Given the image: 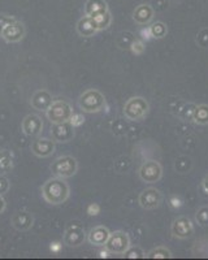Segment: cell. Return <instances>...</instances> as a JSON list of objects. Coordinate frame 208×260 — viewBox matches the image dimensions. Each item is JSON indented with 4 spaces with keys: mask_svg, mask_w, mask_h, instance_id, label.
<instances>
[{
    "mask_svg": "<svg viewBox=\"0 0 208 260\" xmlns=\"http://www.w3.org/2000/svg\"><path fill=\"white\" fill-rule=\"evenodd\" d=\"M151 37H155V38H161L166 34V26L163 24V22H156L152 26H150L149 29Z\"/></svg>",
    "mask_w": 208,
    "mask_h": 260,
    "instance_id": "cell-19",
    "label": "cell"
},
{
    "mask_svg": "<svg viewBox=\"0 0 208 260\" xmlns=\"http://www.w3.org/2000/svg\"><path fill=\"white\" fill-rule=\"evenodd\" d=\"M106 250L112 254H125L130 247V241H129L128 234L124 232H115L110 236L107 243H106Z\"/></svg>",
    "mask_w": 208,
    "mask_h": 260,
    "instance_id": "cell-4",
    "label": "cell"
},
{
    "mask_svg": "<svg viewBox=\"0 0 208 260\" xmlns=\"http://www.w3.org/2000/svg\"><path fill=\"white\" fill-rule=\"evenodd\" d=\"M51 171L54 172V175L57 177H71L77 172V161L73 157H60L52 164Z\"/></svg>",
    "mask_w": 208,
    "mask_h": 260,
    "instance_id": "cell-7",
    "label": "cell"
},
{
    "mask_svg": "<svg viewBox=\"0 0 208 260\" xmlns=\"http://www.w3.org/2000/svg\"><path fill=\"white\" fill-rule=\"evenodd\" d=\"M22 126H24V132L27 136H36L41 132L42 122L37 116H27Z\"/></svg>",
    "mask_w": 208,
    "mask_h": 260,
    "instance_id": "cell-16",
    "label": "cell"
},
{
    "mask_svg": "<svg viewBox=\"0 0 208 260\" xmlns=\"http://www.w3.org/2000/svg\"><path fill=\"white\" fill-rule=\"evenodd\" d=\"M193 120L199 125L208 124V106L207 104H200L194 110Z\"/></svg>",
    "mask_w": 208,
    "mask_h": 260,
    "instance_id": "cell-17",
    "label": "cell"
},
{
    "mask_svg": "<svg viewBox=\"0 0 208 260\" xmlns=\"http://www.w3.org/2000/svg\"><path fill=\"white\" fill-rule=\"evenodd\" d=\"M202 186H203V190H204V191L207 192V194H208V175L205 176V177H204V180H203V182H202Z\"/></svg>",
    "mask_w": 208,
    "mask_h": 260,
    "instance_id": "cell-22",
    "label": "cell"
},
{
    "mask_svg": "<svg viewBox=\"0 0 208 260\" xmlns=\"http://www.w3.org/2000/svg\"><path fill=\"white\" fill-rule=\"evenodd\" d=\"M154 9L150 4H141L134 9L133 18L138 25H147L154 18Z\"/></svg>",
    "mask_w": 208,
    "mask_h": 260,
    "instance_id": "cell-10",
    "label": "cell"
},
{
    "mask_svg": "<svg viewBox=\"0 0 208 260\" xmlns=\"http://www.w3.org/2000/svg\"><path fill=\"white\" fill-rule=\"evenodd\" d=\"M48 118H50L51 121L55 122V124H64L68 120H71L73 113H72L71 107L65 103V102H52L48 108L47 112Z\"/></svg>",
    "mask_w": 208,
    "mask_h": 260,
    "instance_id": "cell-3",
    "label": "cell"
},
{
    "mask_svg": "<svg viewBox=\"0 0 208 260\" xmlns=\"http://www.w3.org/2000/svg\"><path fill=\"white\" fill-rule=\"evenodd\" d=\"M4 206H6V203H4V201L2 198H0V212L4 210Z\"/></svg>",
    "mask_w": 208,
    "mask_h": 260,
    "instance_id": "cell-23",
    "label": "cell"
},
{
    "mask_svg": "<svg viewBox=\"0 0 208 260\" xmlns=\"http://www.w3.org/2000/svg\"><path fill=\"white\" fill-rule=\"evenodd\" d=\"M106 104L103 95L96 90H90L80 98V106L86 112H98Z\"/></svg>",
    "mask_w": 208,
    "mask_h": 260,
    "instance_id": "cell-5",
    "label": "cell"
},
{
    "mask_svg": "<svg viewBox=\"0 0 208 260\" xmlns=\"http://www.w3.org/2000/svg\"><path fill=\"white\" fill-rule=\"evenodd\" d=\"M195 220L200 226H207L208 225V207H202L196 211Z\"/></svg>",
    "mask_w": 208,
    "mask_h": 260,
    "instance_id": "cell-20",
    "label": "cell"
},
{
    "mask_svg": "<svg viewBox=\"0 0 208 260\" xmlns=\"http://www.w3.org/2000/svg\"><path fill=\"white\" fill-rule=\"evenodd\" d=\"M149 103L146 99L141 96L131 98L128 103L125 104L124 113L129 120H142L149 112Z\"/></svg>",
    "mask_w": 208,
    "mask_h": 260,
    "instance_id": "cell-2",
    "label": "cell"
},
{
    "mask_svg": "<svg viewBox=\"0 0 208 260\" xmlns=\"http://www.w3.org/2000/svg\"><path fill=\"white\" fill-rule=\"evenodd\" d=\"M147 257L149 259H166V257H172V252L166 247H156L147 254Z\"/></svg>",
    "mask_w": 208,
    "mask_h": 260,
    "instance_id": "cell-18",
    "label": "cell"
},
{
    "mask_svg": "<svg viewBox=\"0 0 208 260\" xmlns=\"http://www.w3.org/2000/svg\"><path fill=\"white\" fill-rule=\"evenodd\" d=\"M161 176H163V168L156 160H149V161L143 162L140 168V178L143 182H158Z\"/></svg>",
    "mask_w": 208,
    "mask_h": 260,
    "instance_id": "cell-6",
    "label": "cell"
},
{
    "mask_svg": "<svg viewBox=\"0 0 208 260\" xmlns=\"http://www.w3.org/2000/svg\"><path fill=\"white\" fill-rule=\"evenodd\" d=\"M108 12L107 3L104 0H89L86 3L85 13L90 17H96V16L104 15Z\"/></svg>",
    "mask_w": 208,
    "mask_h": 260,
    "instance_id": "cell-13",
    "label": "cell"
},
{
    "mask_svg": "<svg viewBox=\"0 0 208 260\" xmlns=\"http://www.w3.org/2000/svg\"><path fill=\"white\" fill-rule=\"evenodd\" d=\"M161 201H163V195H161L159 190L154 189V187L146 189L140 195V204L145 210H155V208H158L160 206Z\"/></svg>",
    "mask_w": 208,
    "mask_h": 260,
    "instance_id": "cell-9",
    "label": "cell"
},
{
    "mask_svg": "<svg viewBox=\"0 0 208 260\" xmlns=\"http://www.w3.org/2000/svg\"><path fill=\"white\" fill-rule=\"evenodd\" d=\"M2 36L7 39V41L16 42L18 39L22 38L24 36V31H22V25L17 24V22H7L6 25L2 29Z\"/></svg>",
    "mask_w": 208,
    "mask_h": 260,
    "instance_id": "cell-11",
    "label": "cell"
},
{
    "mask_svg": "<svg viewBox=\"0 0 208 260\" xmlns=\"http://www.w3.org/2000/svg\"><path fill=\"white\" fill-rule=\"evenodd\" d=\"M77 29L78 32L83 37H91L92 34H95V32L98 31L95 21H94L92 17H90V16H85V17L78 22Z\"/></svg>",
    "mask_w": 208,
    "mask_h": 260,
    "instance_id": "cell-14",
    "label": "cell"
},
{
    "mask_svg": "<svg viewBox=\"0 0 208 260\" xmlns=\"http://www.w3.org/2000/svg\"><path fill=\"white\" fill-rule=\"evenodd\" d=\"M42 192L48 203L60 204L69 197V186L62 178H52L45 183Z\"/></svg>",
    "mask_w": 208,
    "mask_h": 260,
    "instance_id": "cell-1",
    "label": "cell"
},
{
    "mask_svg": "<svg viewBox=\"0 0 208 260\" xmlns=\"http://www.w3.org/2000/svg\"><path fill=\"white\" fill-rule=\"evenodd\" d=\"M110 236L111 233L108 232L107 228L96 226L90 232L89 242L91 243V245H95V246H104L106 243H107Z\"/></svg>",
    "mask_w": 208,
    "mask_h": 260,
    "instance_id": "cell-12",
    "label": "cell"
},
{
    "mask_svg": "<svg viewBox=\"0 0 208 260\" xmlns=\"http://www.w3.org/2000/svg\"><path fill=\"white\" fill-rule=\"evenodd\" d=\"M125 254H126V256H128V257H142L143 255H145L140 247H135V250H134V248L129 247V250L125 252Z\"/></svg>",
    "mask_w": 208,
    "mask_h": 260,
    "instance_id": "cell-21",
    "label": "cell"
},
{
    "mask_svg": "<svg viewBox=\"0 0 208 260\" xmlns=\"http://www.w3.org/2000/svg\"><path fill=\"white\" fill-rule=\"evenodd\" d=\"M33 152L38 156H48L54 152V143L50 139H39L33 145Z\"/></svg>",
    "mask_w": 208,
    "mask_h": 260,
    "instance_id": "cell-15",
    "label": "cell"
},
{
    "mask_svg": "<svg viewBox=\"0 0 208 260\" xmlns=\"http://www.w3.org/2000/svg\"><path fill=\"white\" fill-rule=\"evenodd\" d=\"M172 234L176 238H180V240H186V238H190L194 234V225L191 222V220L189 217H185L181 216L179 219H176L172 224Z\"/></svg>",
    "mask_w": 208,
    "mask_h": 260,
    "instance_id": "cell-8",
    "label": "cell"
}]
</instances>
